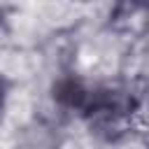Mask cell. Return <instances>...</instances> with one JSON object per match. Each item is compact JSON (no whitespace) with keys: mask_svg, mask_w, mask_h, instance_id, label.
<instances>
[{"mask_svg":"<svg viewBox=\"0 0 149 149\" xmlns=\"http://www.w3.org/2000/svg\"><path fill=\"white\" fill-rule=\"evenodd\" d=\"M84 109L88 116L91 133L107 142H116L130 130L133 105L119 93H91Z\"/></svg>","mask_w":149,"mask_h":149,"instance_id":"obj_1","label":"cell"},{"mask_svg":"<svg viewBox=\"0 0 149 149\" xmlns=\"http://www.w3.org/2000/svg\"><path fill=\"white\" fill-rule=\"evenodd\" d=\"M5 98H7V86L0 77V116H2V109H5Z\"/></svg>","mask_w":149,"mask_h":149,"instance_id":"obj_2","label":"cell"},{"mask_svg":"<svg viewBox=\"0 0 149 149\" xmlns=\"http://www.w3.org/2000/svg\"><path fill=\"white\" fill-rule=\"evenodd\" d=\"M137 2H142V0H137Z\"/></svg>","mask_w":149,"mask_h":149,"instance_id":"obj_3","label":"cell"}]
</instances>
